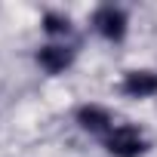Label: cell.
I'll return each instance as SVG.
<instances>
[{"mask_svg":"<svg viewBox=\"0 0 157 157\" xmlns=\"http://www.w3.org/2000/svg\"><path fill=\"white\" fill-rule=\"evenodd\" d=\"M108 151L114 157H139L145 151V142H142V136H139L136 126H117L108 136Z\"/></svg>","mask_w":157,"mask_h":157,"instance_id":"obj_1","label":"cell"},{"mask_svg":"<svg viewBox=\"0 0 157 157\" xmlns=\"http://www.w3.org/2000/svg\"><path fill=\"white\" fill-rule=\"evenodd\" d=\"M93 22H96V28H99L108 40H120V37L126 34V16H123L120 10H114V6H102Z\"/></svg>","mask_w":157,"mask_h":157,"instance_id":"obj_2","label":"cell"},{"mask_svg":"<svg viewBox=\"0 0 157 157\" xmlns=\"http://www.w3.org/2000/svg\"><path fill=\"white\" fill-rule=\"evenodd\" d=\"M123 93L126 96H136V99L154 96L157 93V74H151V71H132V74H126Z\"/></svg>","mask_w":157,"mask_h":157,"instance_id":"obj_3","label":"cell"},{"mask_svg":"<svg viewBox=\"0 0 157 157\" xmlns=\"http://www.w3.org/2000/svg\"><path fill=\"white\" fill-rule=\"evenodd\" d=\"M37 62H40L49 74H59V71H65V68L71 65V49H65V46H43V49L37 52Z\"/></svg>","mask_w":157,"mask_h":157,"instance_id":"obj_4","label":"cell"},{"mask_svg":"<svg viewBox=\"0 0 157 157\" xmlns=\"http://www.w3.org/2000/svg\"><path fill=\"white\" fill-rule=\"evenodd\" d=\"M77 120H80V126L90 129V132H102V129L111 123L108 111H105V108H96V105H83L80 111H77Z\"/></svg>","mask_w":157,"mask_h":157,"instance_id":"obj_5","label":"cell"},{"mask_svg":"<svg viewBox=\"0 0 157 157\" xmlns=\"http://www.w3.org/2000/svg\"><path fill=\"white\" fill-rule=\"evenodd\" d=\"M43 28H46L49 34H65V31H68V19H62V16L49 13V16L43 19Z\"/></svg>","mask_w":157,"mask_h":157,"instance_id":"obj_6","label":"cell"}]
</instances>
